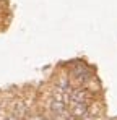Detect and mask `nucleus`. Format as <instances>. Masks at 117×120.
Wrapping results in <instances>:
<instances>
[{
	"instance_id": "nucleus-1",
	"label": "nucleus",
	"mask_w": 117,
	"mask_h": 120,
	"mask_svg": "<svg viewBox=\"0 0 117 120\" xmlns=\"http://www.w3.org/2000/svg\"><path fill=\"white\" fill-rule=\"evenodd\" d=\"M68 94V101H72V104H90L93 99V94L90 91H86L85 88H75L70 89Z\"/></svg>"
},
{
	"instance_id": "nucleus-2",
	"label": "nucleus",
	"mask_w": 117,
	"mask_h": 120,
	"mask_svg": "<svg viewBox=\"0 0 117 120\" xmlns=\"http://www.w3.org/2000/svg\"><path fill=\"white\" fill-rule=\"evenodd\" d=\"M73 73V78L78 81V83H86L88 80H91V70L86 67V63H77L72 70Z\"/></svg>"
},
{
	"instance_id": "nucleus-3",
	"label": "nucleus",
	"mask_w": 117,
	"mask_h": 120,
	"mask_svg": "<svg viewBox=\"0 0 117 120\" xmlns=\"http://www.w3.org/2000/svg\"><path fill=\"white\" fill-rule=\"evenodd\" d=\"M31 120H42L41 117H36V119H31Z\"/></svg>"
}]
</instances>
